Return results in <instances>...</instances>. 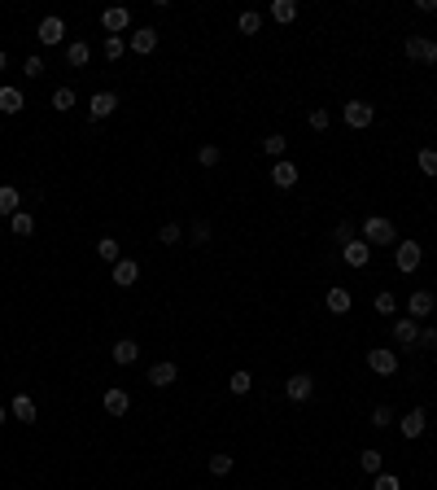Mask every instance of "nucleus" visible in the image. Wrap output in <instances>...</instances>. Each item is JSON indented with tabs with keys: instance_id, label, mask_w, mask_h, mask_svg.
Here are the masks:
<instances>
[{
	"instance_id": "f257e3e1",
	"label": "nucleus",
	"mask_w": 437,
	"mask_h": 490,
	"mask_svg": "<svg viewBox=\"0 0 437 490\" xmlns=\"http://www.w3.org/2000/svg\"><path fill=\"white\" fill-rule=\"evenodd\" d=\"M363 241L368 245H394V219H385V214L363 219Z\"/></svg>"
},
{
	"instance_id": "f03ea898",
	"label": "nucleus",
	"mask_w": 437,
	"mask_h": 490,
	"mask_svg": "<svg viewBox=\"0 0 437 490\" xmlns=\"http://www.w3.org/2000/svg\"><path fill=\"white\" fill-rule=\"evenodd\" d=\"M341 118H346V127L363 131V127H372V118H376V105H372V101H346V110H341Z\"/></svg>"
},
{
	"instance_id": "7ed1b4c3",
	"label": "nucleus",
	"mask_w": 437,
	"mask_h": 490,
	"mask_svg": "<svg viewBox=\"0 0 437 490\" xmlns=\"http://www.w3.org/2000/svg\"><path fill=\"white\" fill-rule=\"evenodd\" d=\"M341 263H350V267H368V263H372V245L363 241V236H354L350 245H341Z\"/></svg>"
},
{
	"instance_id": "20e7f679",
	"label": "nucleus",
	"mask_w": 437,
	"mask_h": 490,
	"mask_svg": "<svg viewBox=\"0 0 437 490\" xmlns=\"http://www.w3.org/2000/svg\"><path fill=\"white\" fill-rule=\"evenodd\" d=\"M368 368L376 377H394L398 372V350H368Z\"/></svg>"
},
{
	"instance_id": "39448f33",
	"label": "nucleus",
	"mask_w": 437,
	"mask_h": 490,
	"mask_svg": "<svg viewBox=\"0 0 437 490\" xmlns=\"http://www.w3.org/2000/svg\"><path fill=\"white\" fill-rule=\"evenodd\" d=\"M407 57H411V62H437V44L433 40H424V35H411V40H407Z\"/></svg>"
},
{
	"instance_id": "423d86ee",
	"label": "nucleus",
	"mask_w": 437,
	"mask_h": 490,
	"mask_svg": "<svg viewBox=\"0 0 437 490\" xmlns=\"http://www.w3.org/2000/svg\"><path fill=\"white\" fill-rule=\"evenodd\" d=\"M420 258H424V249L416 245V241H403L394 249V263H398V271H416L420 267Z\"/></svg>"
},
{
	"instance_id": "0eeeda50",
	"label": "nucleus",
	"mask_w": 437,
	"mask_h": 490,
	"mask_svg": "<svg viewBox=\"0 0 437 490\" xmlns=\"http://www.w3.org/2000/svg\"><path fill=\"white\" fill-rule=\"evenodd\" d=\"M394 342H398V346H416V342H420V320L398 315V320H394Z\"/></svg>"
},
{
	"instance_id": "6e6552de",
	"label": "nucleus",
	"mask_w": 437,
	"mask_h": 490,
	"mask_svg": "<svg viewBox=\"0 0 437 490\" xmlns=\"http://www.w3.org/2000/svg\"><path fill=\"white\" fill-rule=\"evenodd\" d=\"M398 429H403V438H420L424 429H429V412H424V408H411L403 421H398Z\"/></svg>"
},
{
	"instance_id": "1a4fd4ad",
	"label": "nucleus",
	"mask_w": 437,
	"mask_h": 490,
	"mask_svg": "<svg viewBox=\"0 0 437 490\" xmlns=\"http://www.w3.org/2000/svg\"><path fill=\"white\" fill-rule=\"evenodd\" d=\"M285 394H289V403H306V399L315 394V381L306 377V372H293L289 386H285Z\"/></svg>"
},
{
	"instance_id": "9d476101",
	"label": "nucleus",
	"mask_w": 437,
	"mask_h": 490,
	"mask_svg": "<svg viewBox=\"0 0 437 490\" xmlns=\"http://www.w3.org/2000/svg\"><path fill=\"white\" fill-rule=\"evenodd\" d=\"M127 49H132V53H140V57H149L153 49H158V31H153V27H140V31H132Z\"/></svg>"
},
{
	"instance_id": "9b49d317",
	"label": "nucleus",
	"mask_w": 437,
	"mask_h": 490,
	"mask_svg": "<svg viewBox=\"0 0 437 490\" xmlns=\"http://www.w3.org/2000/svg\"><path fill=\"white\" fill-rule=\"evenodd\" d=\"M136 280H140V263L118 258V263H114V285H118V289H132Z\"/></svg>"
},
{
	"instance_id": "f8f14e48",
	"label": "nucleus",
	"mask_w": 437,
	"mask_h": 490,
	"mask_svg": "<svg viewBox=\"0 0 437 490\" xmlns=\"http://www.w3.org/2000/svg\"><path fill=\"white\" fill-rule=\"evenodd\" d=\"M175 377H180V368H175L171 359H162V364H153V368H149V386H158V390L175 386Z\"/></svg>"
},
{
	"instance_id": "ddd939ff",
	"label": "nucleus",
	"mask_w": 437,
	"mask_h": 490,
	"mask_svg": "<svg viewBox=\"0 0 437 490\" xmlns=\"http://www.w3.org/2000/svg\"><path fill=\"white\" fill-rule=\"evenodd\" d=\"M101 27L110 31V35H118V31H127V27H132V14H127L123 5H114V9H105V14H101Z\"/></svg>"
},
{
	"instance_id": "4468645a",
	"label": "nucleus",
	"mask_w": 437,
	"mask_h": 490,
	"mask_svg": "<svg viewBox=\"0 0 437 490\" xmlns=\"http://www.w3.org/2000/svg\"><path fill=\"white\" fill-rule=\"evenodd\" d=\"M433 293L429 289H416V293H411V302H407V311H411V320H429L433 315Z\"/></svg>"
},
{
	"instance_id": "2eb2a0df",
	"label": "nucleus",
	"mask_w": 437,
	"mask_h": 490,
	"mask_svg": "<svg viewBox=\"0 0 437 490\" xmlns=\"http://www.w3.org/2000/svg\"><path fill=\"white\" fill-rule=\"evenodd\" d=\"M114 110H118V97H114V92H97V97L88 101V114L97 118V123H101V118H110Z\"/></svg>"
},
{
	"instance_id": "dca6fc26",
	"label": "nucleus",
	"mask_w": 437,
	"mask_h": 490,
	"mask_svg": "<svg viewBox=\"0 0 437 490\" xmlns=\"http://www.w3.org/2000/svg\"><path fill=\"white\" fill-rule=\"evenodd\" d=\"M35 35H40L44 44H62V40H66V22L53 14V18H44V22H40V31H35Z\"/></svg>"
},
{
	"instance_id": "f3484780",
	"label": "nucleus",
	"mask_w": 437,
	"mask_h": 490,
	"mask_svg": "<svg viewBox=\"0 0 437 490\" xmlns=\"http://www.w3.org/2000/svg\"><path fill=\"white\" fill-rule=\"evenodd\" d=\"M271 184H276V188H293V184H298V166H293L289 158H280L276 171H271Z\"/></svg>"
},
{
	"instance_id": "a211bd4d",
	"label": "nucleus",
	"mask_w": 437,
	"mask_h": 490,
	"mask_svg": "<svg viewBox=\"0 0 437 490\" xmlns=\"http://www.w3.org/2000/svg\"><path fill=\"white\" fill-rule=\"evenodd\" d=\"M136 359H140V346H136L132 337H118V342H114V364L127 368V364H136Z\"/></svg>"
},
{
	"instance_id": "6ab92c4d",
	"label": "nucleus",
	"mask_w": 437,
	"mask_h": 490,
	"mask_svg": "<svg viewBox=\"0 0 437 490\" xmlns=\"http://www.w3.org/2000/svg\"><path fill=\"white\" fill-rule=\"evenodd\" d=\"M101 403H105V412H110V416H127V408H132L127 390H118V386H114V390H105V399H101Z\"/></svg>"
},
{
	"instance_id": "aec40b11",
	"label": "nucleus",
	"mask_w": 437,
	"mask_h": 490,
	"mask_svg": "<svg viewBox=\"0 0 437 490\" xmlns=\"http://www.w3.org/2000/svg\"><path fill=\"white\" fill-rule=\"evenodd\" d=\"M22 105H27L22 88H14V83H9V88H0V110H5V114H18Z\"/></svg>"
},
{
	"instance_id": "412c9836",
	"label": "nucleus",
	"mask_w": 437,
	"mask_h": 490,
	"mask_svg": "<svg viewBox=\"0 0 437 490\" xmlns=\"http://www.w3.org/2000/svg\"><path fill=\"white\" fill-rule=\"evenodd\" d=\"M324 307L333 311V315H346V311H350V293L337 285V289H328V293H324Z\"/></svg>"
},
{
	"instance_id": "4be33fe9",
	"label": "nucleus",
	"mask_w": 437,
	"mask_h": 490,
	"mask_svg": "<svg viewBox=\"0 0 437 490\" xmlns=\"http://www.w3.org/2000/svg\"><path fill=\"white\" fill-rule=\"evenodd\" d=\"M14 421L35 425V399H31V394H18V399H14Z\"/></svg>"
},
{
	"instance_id": "5701e85b",
	"label": "nucleus",
	"mask_w": 437,
	"mask_h": 490,
	"mask_svg": "<svg viewBox=\"0 0 437 490\" xmlns=\"http://www.w3.org/2000/svg\"><path fill=\"white\" fill-rule=\"evenodd\" d=\"M66 62H70V66H88V62H92V49H88L84 40H70V44H66Z\"/></svg>"
},
{
	"instance_id": "b1692460",
	"label": "nucleus",
	"mask_w": 437,
	"mask_h": 490,
	"mask_svg": "<svg viewBox=\"0 0 437 490\" xmlns=\"http://www.w3.org/2000/svg\"><path fill=\"white\" fill-rule=\"evenodd\" d=\"M18 188L14 184H0V214H18Z\"/></svg>"
},
{
	"instance_id": "393cba45",
	"label": "nucleus",
	"mask_w": 437,
	"mask_h": 490,
	"mask_svg": "<svg viewBox=\"0 0 437 490\" xmlns=\"http://www.w3.org/2000/svg\"><path fill=\"white\" fill-rule=\"evenodd\" d=\"M9 228H14V236H31L35 232V219L27 210H18V214H9Z\"/></svg>"
},
{
	"instance_id": "a878e982",
	"label": "nucleus",
	"mask_w": 437,
	"mask_h": 490,
	"mask_svg": "<svg viewBox=\"0 0 437 490\" xmlns=\"http://www.w3.org/2000/svg\"><path fill=\"white\" fill-rule=\"evenodd\" d=\"M97 254H101L105 263H118V258H123V245H118L114 236H101V241H97Z\"/></svg>"
},
{
	"instance_id": "bb28decb",
	"label": "nucleus",
	"mask_w": 437,
	"mask_h": 490,
	"mask_svg": "<svg viewBox=\"0 0 437 490\" xmlns=\"http://www.w3.org/2000/svg\"><path fill=\"white\" fill-rule=\"evenodd\" d=\"M271 18H276V22H293V18H298V0H276V5H271Z\"/></svg>"
},
{
	"instance_id": "cd10ccee",
	"label": "nucleus",
	"mask_w": 437,
	"mask_h": 490,
	"mask_svg": "<svg viewBox=\"0 0 437 490\" xmlns=\"http://www.w3.org/2000/svg\"><path fill=\"white\" fill-rule=\"evenodd\" d=\"M101 53H105V57H110V62H118V57H123V53H127V40H123V35H105V44H101Z\"/></svg>"
},
{
	"instance_id": "c85d7f7f",
	"label": "nucleus",
	"mask_w": 437,
	"mask_h": 490,
	"mask_svg": "<svg viewBox=\"0 0 437 490\" xmlns=\"http://www.w3.org/2000/svg\"><path fill=\"white\" fill-rule=\"evenodd\" d=\"M53 110H57V114L75 110V88H57V92H53Z\"/></svg>"
},
{
	"instance_id": "c756f323",
	"label": "nucleus",
	"mask_w": 437,
	"mask_h": 490,
	"mask_svg": "<svg viewBox=\"0 0 437 490\" xmlns=\"http://www.w3.org/2000/svg\"><path fill=\"white\" fill-rule=\"evenodd\" d=\"M263 149L271 153V158H285V149H289V140H285V136H280V131H271V136L263 140Z\"/></svg>"
},
{
	"instance_id": "7c9ffc66",
	"label": "nucleus",
	"mask_w": 437,
	"mask_h": 490,
	"mask_svg": "<svg viewBox=\"0 0 437 490\" xmlns=\"http://www.w3.org/2000/svg\"><path fill=\"white\" fill-rule=\"evenodd\" d=\"M206 469L215 473V477H228V473H232V456H223V451H219V456L206 460Z\"/></svg>"
},
{
	"instance_id": "2f4dec72",
	"label": "nucleus",
	"mask_w": 437,
	"mask_h": 490,
	"mask_svg": "<svg viewBox=\"0 0 437 490\" xmlns=\"http://www.w3.org/2000/svg\"><path fill=\"white\" fill-rule=\"evenodd\" d=\"M228 390H232V394H250V390H254V377H250V372H232Z\"/></svg>"
},
{
	"instance_id": "473e14b6",
	"label": "nucleus",
	"mask_w": 437,
	"mask_h": 490,
	"mask_svg": "<svg viewBox=\"0 0 437 490\" xmlns=\"http://www.w3.org/2000/svg\"><path fill=\"white\" fill-rule=\"evenodd\" d=\"M236 27H241L245 35H258V27H263V14H254V9H250V14H241V22H236Z\"/></svg>"
},
{
	"instance_id": "72a5a7b5",
	"label": "nucleus",
	"mask_w": 437,
	"mask_h": 490,
	"mask_svg": "<svg viewBox=\"0 0 437 490\" xmlns=\"http://www.w3.org/2000/svg\"><path fill=\"white\" fill-rule=\"evenodd\" d=\"M333 241H337V245H350V241H354V223H350V219H341L337 228H333Z\"/></svg>"
},
{
	"instance_id": "f704fd0d",
	"label": "nucleus",
	"mask_w": 437,
	"mask_h": 490,
	"mask_svg": "<svg viewBox=\"0 0 437 490\" xmlns=\"http://www.w3.org/2000/svg\"><path fill=\"white\" fill-rule=\"evenodd\" d=\"M416 162H420V171H424V175H437V149H420V158H416Z\"/></svg>"
},
{
	"instance_id": "c9c22d12",
	"label": "nucleus",
	"mask_w": 437,
	"mask_h": 490,
	"mask_svg": "<svg viewBox=\"0 0 437 490\" xmlns=\"http://www.w3.org/2000/svg\"><path fill=\"white\" fill-rule=\"evenodd\" d=\"M180 236H184V228H180V223H162L158 241H162V245H175V241H180Z\"/></svg>"
},
{
	"instance_id": "e433bc0d",
	"label": "nucleus",
	"mask_w": 437,
	"mask_h": 490,
	"mask_svg": "<svg viewBox=\"0 0 437 490\" xmlns=\"http://www.w3.org/2000/svg\"><path fill=\"white\" fill-rule=\"evenodd\" d=\"M372 425L376 429H389V425H394V412H389L385 403H381V408H372Z\"/></svg>"
},
{
	"instance_id": "4c0bfd02",
	"label": "nucleus",
	"mask_w": 437,
	"mask_h": 490,
	"mask_svg": "<svg viewBox=\"0 0 437 490\" xmlns=\"http://www.w3.org/2000/svg\"><path fill=\"white\" fill-rule=\"evenodd\" d=\"M359 464H363V473H381V451H363Z\"/></svg>"
},
{
	"instance_id": "58836bf2",
	"label": "nucleus",
	"mask_w": 437,
	"mask_h": 490,
	"mask_svg": "<svg viewBox=\"0 0 437 490\" xmlns=\"http://www.w3.org/2000/svg\"><path fill=\"white\" fill-rule=\"evenodd\" d=\"M372 490H403V482H398L394 473H376V486Z\"/></svg>"
},
{
	"instance_id": "ea45409f",
	"label": "nucleus",
	"mask_w": 437,
	"mask_h": 490,
	"mask_svg": "<svg viewBox=\"0 0 437 490\" xmlns=\"http://www.w3.org/2000/svg\"><path fill=\"white\" fill-rule=\"evenodd\" d=\"M197 162H202V166H219V145H202Z\"/></svg>"
},
{
	"instance_id": "a19ab883",
	"label": "nucleus",
	"mask_w": 437,
	"mask_h": 490,
	"mask_svg": "<svg viewBox=\"0 0 437 490\" xmlns=\"http://www.w3.org/2000/svg\"><path fill=\"white\" fill-rule=\"evenodd\" d=\"M22 75H27V79H40V75H44V62H40V57H27V62H22Z\"/></svg>"
},
{
	"instance_id": "79ce46f5",
	"label": "nucleus",
	"mask_w": 437,
	"mask_h": 490,
	"mask_svg": "<svg viewBox=\"0 0 437 490\" xmlns=\"http://www.w3.org/2000/svg\"><path fill=\"white\" fill-rule=\"evenodd\" d=\"M376 311H381V315H394V311H398L394 293H376Z\"/></svg>"
},
{
	"instance_id": "37998d69",
	"label": "nucleus",
	"mask_w": 437,
	"mask_h": 490,
	"mask_svg": "<svg viewBox=\"0 0 437 490\" xmlns=\"http://www.w3.org/2000/svg\"><path fill=\"white\" fill-rule=\"evenodd\" d=\"M306 123H311L315 131H328V123H333V118H328V110H311V118H306Z\"/></svg>"
},
{
	"instance_id": "c03bdc74",
	"label": "nucleus",
	"mask_w": 437,
	"mask_h": 490,
	"mask_svg": "<svg viewBox=\"0 0 437 490\" xmlns=\"http://www.w3.org/2000/svg\"><path fill=\"white\" fill-rule=\"evenodd\" d=\"M193 241H197V245H206V241H210V223H206V219H197V223H193Z\"/></svg>"
},
{
	"instance_id": "a18cd8bd",
	"label": "nucleus",
	"mask_w": 437,
	"mask_h": 490,
	"mask_svg": "<svg viewBox=\"0 0 437 490\" xmlns=\"http://www.w3.org/2000/svg\"><path fill=\"white\" fill-rule=\"evenodd\" d=\"M420 346H424V350H433V355H437V328H420Z\"/></svg>"
},
{
	"instance_id": "49530a36",
	"label": "nucleus",
	"mask_w": 437,
	"mask_h": 490,
	"mask_svg": "<svg viewBox=\"0 0 437 490\" xmlns=\"http://www.w3.org/2000/svg\"><path fill=\"white\" fill-rule=\"evenodd\" d=\"M5 66H9V57H5V53H0V70H5Z\"/></svg>"
},
{
	"instance_id": "de8ad7c7",
	"label": "nucleus",
	"mask_w": 437,
	"mask_h": 490,
	"mask_svg": "<svg viewBox=\"0 0 437 490\" xmlns=\"http://www.w3.org/2000/svg\"><path fill=\"white\" fill-rule=\"evenodd\" d=\"M5 421H9V412H5V408H0V425H5Z\"/></svg>"
}]
</instances>
